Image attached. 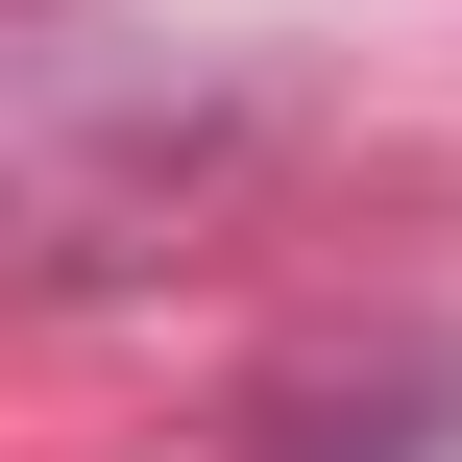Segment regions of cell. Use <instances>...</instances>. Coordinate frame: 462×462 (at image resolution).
Returning a JSON list of instances; mask_svg holds the SVG:
<instances>
[{"label":"cell","instance_id":"1","mask_svg":"<svg viewBox=\"0 0 462 462\" xmlns=\"http://www.w3.org/2000/svg\"><path fill=\"white\" fill-rule=\"evenodd\" d=\"M219 439L244 462H462V317H292V341H244V390H219Z\"/></svg>","mask_w":462,"mask_h":462}]
</instances>
